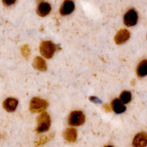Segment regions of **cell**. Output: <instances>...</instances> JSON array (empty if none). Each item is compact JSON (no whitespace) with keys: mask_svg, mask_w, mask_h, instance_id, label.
<instances>
[{"mask_svg":"<svg viewBox=\"0 0 147 147\" xmlns=\"http://www.w3.org/2000/svg\"><path fill=\"white\" fill-rule=\"evenodd\" d=\"M74 8L75 5L72 1L65 0L60 9V13L62 16L68 15L72 12Z\"/></svg>","mask_w":147,"mask_h":147,"instance_id":"52a82bcc","label":"cell"},{"mask_svg":"<svg viewBox=\"0 0 147 147\" xmlns=\"http://www.w3.org/2000/svg\"><path fill=\"white\" fill-rule=\"evenodd\" d=\"M138 19V17L137 11L133 9H130L124 15L123 22L127 26H132L137 24Z\"/></svg>","mask_w":147,"mask_h":147,"instance_id":"5b68a950","label":"cell"},{"mask_svg":"<svg viewBox=\"0 0 147 147\" xmlns=\"http://www.w3.org/2000/svg\"><path fill=\"white\" fill-rule=\"evenodd\" d=\"M64 138L69 142H74L76 140L77 131L74 128H68L64 132Z\"/></svg>","mask_w":147,"mask_h":147,"instance_id":"4fadbf2b","label":"cell"},{"mask_svg":"<svg viewBox=\"0 0 147 147\" xmlns=\"http://www.w3.org/2000/svg\"><path fill=\"white\" fill-rule=\"evenodd\" d=\"M34 66L40 70H45L46 69V64L45 61L40 57H36L33 63Z\"/></svg>","mask_w":147,"mask_h":147,"instance_id":"9a60e30c","label":"cell"},{"mask_svg":"<svg viewBox=\"0 0 147 147\" xmlns=\"http://www.w3.org/2000/svg\"><path fill=\"white\" fill-rule=\"evenodd\" d=\"M18 101L13 98H8L5 99L3 103L4 109L8 112L14 111L18 105Z\"/></svg>","mask_w":147,"mask_h":147,"instance_id":"9c48e42d","label":"cell"},{"mask_svg":"<svg viewBox=\"0 0 147 147\" xmlns=\"http://www.w3.org/2000/svg\"><path fill=\"white\" fill-rule=\"evenodd\" d=\"M105 147H114V146H113L111 145H107V146H105Z\"/></svg>","mask_w":147,"mask_h":147,"instance_id":"e0dca14e","label":"cell"},{"mask_svg":"<svg viewBox=\"0 0 147 147\" xmlns=\"http://www.w3.org/2000/svg\"><path fill=\"white\" fill-rule=\"evenodd\" d=\"M16 0H2L3 4L6 6H10L16 2Z\"/></svg>","mask_w":147,"mask_h":147,"instance_id":"2e32d148","label":"cell"},{"mask_svg":"<svg viewBox=\"0 0 147 147\" xmlns=\"http://www.w3.org/2000/svg\"><path fill=\"white\" fill-rule=\"evenodd\" d=\"M133 147H146L147 146V133L140 132L137 134L132 142Z\"/></svg>","mask_w":147,"mask_h":147,"instance_id":"8992f818","label":"cell"},{"mask_svg":"<svg viewBox=\"0 0 147 147\" xmlns=\"http://www.w3.org/2000/svg\"><path fill=\"white\" fill-rule=\"evenodd\" d=\"M130 32L126 29L119 30L115 36V41L117 44H121L126 42L130 38Z\"/></svg>","mask_w":147,"mask_h":147,"instance_id":"ba28073f","label":"cell"},{"mask_svg":"<svg viewBox=\"0 0 147 147\" xmlns=\"http://www.w3.org/2000/svg\"><path fill=\"white\" fill-rule=\"evenodd\" d=\"M48 106V103L45 100L38 97H34L30 102L29 109L33 113H39L45 110Z\"/></svg>","mask_w":147,"mask_h":147,"instance_id":"7a4b0ae2","label":"cell"},{"mask_svg":"<svg viewBox=\"0 0 147 147\" xmlns=\"http://www.w3.org/2000/svg\"><path fill=\"white\" fill-rule=\"evenodd\" d=\"M51 10V5L45 2H41L37 7V13L41 17L47 16Z\"/></svg>","mask_w":147,"mask_h":147,"instance_id":"8fae6325","label":"cell"},{"mask_svg":"<svg viewBox=\"0 0 147 147\" xmlns=\"http://www.w3.org/2000/svg\"><path fill=\"white\" fill-rule=\"evenodd\" d=\"M40 50L41 54L44 57L49 59L53 56L56 50V47L52 42L44 41L41 43Z\"/></svg>","mask_w":147,"mask_h":147,"instance_id":"277c9868","label":"cell"},{"mask_svg":"<svg viewBox=\"0 0 147 147\" xmlns=\"http://www.w3.org/2000/svg\"><path fill=\"white\" fill-rule=\"evenodd\" d=\"M111 107L113 110L117 114L122 113L126 110L124 103L118 98H115L111 101Z\"/></svg>","mask_w":147,"mask_h":147,"instance_id":"30bf717a","label":"cell"},{"mask_svg":"<svg viewBox=\"0 0 147 147\" xmlns=\"http://www.w3.org/2000/svg\"><path fill=\"white\" fill-rule=\"evenodd\" d=\"M51 118L49 115L45 112L41 113L37 118V127L36 131L40 133L48 131L51 126Z\"/></svg>","mask_w":147,"mask_h":147,"instance_id":"6da1fadb","label":"cell"},{"mask_svg":"<svg viewBox=\"0 0 147 147\" xmlns=\"http://www.w3.org/2000/svg\"><path fill=\"white\" fill-rule=\"evenodd\" d=\"M85 122V115L82 111L75 110L71 112L68 116V124L73 126H79Z\"/></svg>","mask_w":147,"mask_h":147,"instance_id":"3957f363","label":"cell"},{"mask_svg":"<svg viewBox=\"0 0 147 147\" xmlns=\"http://www.w3.org/2000/svg\"><path fill=\"white\" fill-rule=\"evenodd\" d=\"M119 99L124 104H127L131 101V94L129 91H123L119 95Z\"/></svg>","mask_w":147,"mask_h":147,"instance_id":"5bb4252c","label":"cell"},{"mask_svg":"<svg viewBox=\"0 0 147 147\" xmlns=\"http://www.w3.org/2000/svg\"><path fill=\"white\" fill-rule=\"evenodd\" d=\"M136 74L140 78H143L147 75V59H143L138 63Z\"/></svg>","mask_w":147,"mask_h":147,"instance_id":"7c38bea8","label":"cell"}]
</instances>
